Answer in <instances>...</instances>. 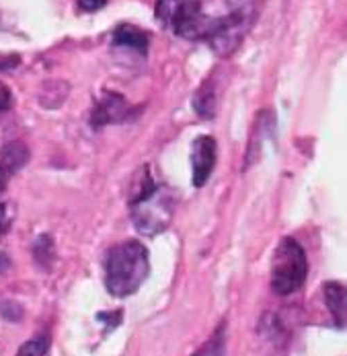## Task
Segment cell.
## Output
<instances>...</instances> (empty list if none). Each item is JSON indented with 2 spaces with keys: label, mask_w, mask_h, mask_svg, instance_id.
I'll return each mask as SVG.
<instances>
[{
  "label": "cell",
  "mask_w": 347,
  "mask_h": 356,
  "mask_svg": "<svg viewBox=\"0 0 347 356\" xmlns=\"http://www.w3.org/2000/svg\"><path fill=\"white\" fill-rule=\"evenodd\" d=\"M323 297L329 307L333 321L337 327H346V286L341 282H325L323 284Z\"/></svg>",
  "instance_id": "cell-10"
},
{
  "label": "cell",
  "mask_w": 347,
  "mask_h": 356,
  "mask_svg": "<svg viewBox=\"0 0 347 356\" xmlns=\"http://www.w3.org/2000/svg\"><path fill=\"white\" fill-rule=\"evenodd\" d=\"M308 276V257L304 248L292 237H284L271 255L269 284L280 297H288L302 289Z\"/></svg>",
  "instance_id": "cell-4"
},
{
  "label": "cell",
  "mask_w": 347,
  "mask_h": 356,
  "mask_svg": "<svg viewBox=\"0 0 347 356\" xmlns=\"http://www.w3.org/2000/svg\"><path fill=\"white\" fill-rule=\"evenodd\" d=\"M8 268H10V257L4 254V252H0V274H4Z\"/></svg>",
  "instance_id": "cell-20"
},
{
  "label": "cell",
  "mask_w": 347,
  "mask_h": 356,
  "mask_svg": "<svg viewBox=\"0 0 347 356\" xmlns=\"http://www.w3.org/2000/svg\"><path fill=\"white\" fill-rule=\"evenodd\" d=\"M132 118V105L126 102L124 95L119 93H103L93 113H91V126L95 130H101L109 124H121V122H128Z\"/></svg>",
  "instance_id": "cell-6"
},
{
  "label": "cell",
  "mask_w": 347,
  "mask_h": 356,
  "mask_svg": "<svg viewBox=\"0 0 347 356\" xmlns=\"http://www.w3.org/2000/svg\"><path fill=\"white\" fill-rule=\"evenodd\" d=\"M8 179H10V175H8V173H6V171L0 167V194L6 190V186H8Z\"/></svg>",
  "instance_id": "cell-21"
},
{
  "label": "cell",
  "mask_w": 347,
  "mask_h": 356,
  "mask_svg": "<svg viewBox=\"0 0 347 356\" xmlns=\"http://www.w3.org/2000/svg\"><path fill=\"white\" fill-rule=\"evenodd\" d=\"M111 44L117 46V48H128V50L138 51L140 56H144L149 51L150 35L136 27V25H130V23H124L119 25L115 31H113V38H111Z\"/></svg>",
  "instance_id": "cell-8"
},
{
  "label": "cell",
  "mask_w": 347,
  "mask_h": 356,
  "mask_svg": "<svg viewBox=\"0 0 347 356\" xmlns=\"http://www.w3.org/2000/svg\"><path fill=\"white\" fill-rule=\"evenodd\" d=\"M29 147L25 145V143H21V140H10V143H6L2 149H0V167L8 173V175H12V173H17L19 169H23L25 165H27V161H29Z\"/></svg>",
  "instance_id": "cell-11"
},
{
  "label": "cell",
  "mask_w": 347,
  "mask_h": 356,
  "mask_svg": "<svg viewBox=\"0 0 347 356\" xmlns=\"http://www.w3.org/2000/svg\"><path fill=\"white\" fill-rule=\"evenodd\" d=\"M10 225H12V208L10 204L0 202V241L10 231Z\"/></svg>",
  "instance_id": "cell-15"
},
{
  "label": "cell",
  "mask_w": 347,
  "mask_h": 356,
  "mask_svg": "<svg viewBox=\"0 0 347 356\" xmlns=\"http://www.w3.org/2000/svg\"><path fill=\"white\" fill-rule=\"evenodd\" d=\"M218 97H220L218 81H216V76L210 74V79L201 83V87L194 95V111L203 120H212L218 109Z\"/></svg>",
  "instance_id": "cell-9"
},
{
  "label": "cell",
  "mask_w": 347,
  "mask_h": 356,
  "mask_svg": "<svg viewBox=\"0 0 347 356\" xmlns=\"http://www.w3.org/2000/svg\"><path fill=\"white\" fill-rule=\"evenodd\" d=\"M50 350V338L46 334L27 340L15 356H46Z\"/></svg>",
  "instance_id": "cell-14"
},
{
  "label": "cell",
  "mask_w": 347,
  "mask_h": 356,
  "mask_svg": "<svg viewBox=\"0 0 347 356\" xmlns=\"http://www.w3.org/2000/svg\"><path fill=\"white\" fill-rule=\"evenodd\" d=\"M21 64V56L17 54H0V70H10Z\"/></svg>",
  "instance_id": "cell-17"
},
{
  "label": "cell",
  "mask_w": 347,
  "mask_h": 356,
  "mask_svg": "<svg viewBox=\"0 0 347 356\" xmlns=\"http://www.w3.org/2000/svg\"><path fill=\"white\" fill-rule=\"evenodd\" d=\"M0 313H2V317H6L8 321H19V319L23 317V309L17 305V303H12V301H4V303L0 305Z\"/></svg>",
  "instance_id": "cell-16"
},
{
  "label": "cell",
  "mask_w": 347,
  "mask_h": 356,
  "mask_svg": "<svg viewBox=\"0 0 347 356\" xmlns=\"http://www.w3.org/2000/svg\"><path fill=\"white\" fill-rule=\"evenodd\" d=\"M248 29V15L245 8H237L224 17H216L212 35L208 38L210 48L218 56H230L241 46Z\"/></svg>",
  "instance_id": "cell-5"
},
{
  "label": "cell",
  "mask_w": 347,
  "mask_h": 356,
  "mask_svg": "<svg viewBox=\"0 0 347 356\" xmlns=\"http://www.w3.org/2000/svg\"><path fill=\"white\" fill-rule=\"evenodd\" d=\"M128 206L136 231L154 237L169 229L177 208V196L169 186H156L150 175V167L144 165L134 177Z\"/></svg>",
  "instance_id": "cell-1"
},
{
  "label": "cell",
  "mask_w": 347,
  "mask_h": 356,
  "mask_svg": "<svg viewBox=\"0 0 347 356\" xmlns=\"http://www.w3.org/2000/svg\"><path fill=\"white\" fill-rule=\"evenodd\" d=\"M33 257L40 264V268L50 270L53 259H56V245H53V239L50 235H40L33 241Z\"/></svg>",
  "instance_id": "cell-13"
},
{
  "label": "cell",
  "mask_w": 347,
  "mask_h": 356,
  "mask_svg": "<svg viewBox=\"0 0 347 356\" xmlns=\"http://www.w3.org/2000/svg\"><path fill=\"white\" fill-rule=\"evenodd\" d=\"M10 103H12V93H10V89L0 81V113L6 111V109L10 107Z\"/></svg>",
  "instance_id": "cell-19"
},
{
  "label": "cell",
  "mask_w": 347,
  "mask_h": 356,
  "mask_svg": "<svg viewBox=\"0 0 347 356\" xmlns=\"http://www.w3.org/2000/svg\"><path fill=\"white\" fill-rule=\"evenodd\" d=\"M226 355V321H222L212 338L192 356H224Z\"/></svg>",
  "instance_id": "cell-12"
},
{
  "label": "cell",
  "mask_w": 347,
  "mask_h": 356,
  "mask_svg": "<svg viewBox=\"0 0 347 356\" xmlns=\"http://www.w3.org/2000/svg\"><path fill=\"white\" fill-rule=\"evenodd\" d=\"M109 0H78V8L85 10V13H95L101 10Z\"/></svg>",
  "instance_id": "cell-18"
},
{
  "label": "cell",
  "mask_w": 347,
  "mask_h": 356,
  "mask_svg": "<svg viewBox=\"0 0 347 356\" xmlns=\"http://www.w3.org/2000/svg\"><path fill=\"white\" fill-rule=\"evenodd\" d=\"M216 140L208 134H201L194 140V147H192V184L196 188L205 186V181L210 179L214 167H216Z\"/></svg>",
  "instance_id": "cell-7"
},
{
  "label": "cell",
  "mask_w": 347,
  "mask_h": 356,
  "mask_svg": "<svg viewBox=\"0 0 347 356\" xmlns=\"http://www.w3.org/2000/svg\"><path fill=\"white\" fill-rule=\"evenodd\" d=\"M149 274V250L142 241L128 239L109 250L105 259V289L111 297L126 299L136 295Z\"/></svg>",
  "instance_id": "cell-2"
},
{
  "label": "cell",
  "mask_w": 347,
  "mask_h": 356,
  "mask_svg": "<svg viewBox=\"0 0 347 356\" xmlns=\"http://www.w3.org/2000/svg\"><path fill=\"white\" fill-rule=\"evenodd\" d=\"M154 15L177 38L189 42H208L216 25V17L203 13L201 0H156Z\"/></svg>",
  "instance_id": "cell-3"
}]
</instances>
